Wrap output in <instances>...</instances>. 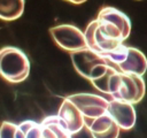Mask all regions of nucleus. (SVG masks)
Segmentation results:
<instances>
[{
    "mask_svg": "<svg viewBox=\"0 0 147 138\" xmlns=\"http://www.w3.org/2000/svg\"><path fill=\"white\" fill-rule=\"evenodd\" d=\"M30 75V60L26 54L14 46L0 48V76L9 83H21Z\"/></svg>",
    "mask_w": 147,
    "mask_h": 138,
    "instance_id": "2",
    "label": "nucleus"
},
{
    "mask_svg": "<svg viewBox=\"0 0 147 138\" xmlns=\"http://www.w3.org/2000/svg\"><path fill=\"white\" fill-rule=\"evenodd\" d=\"M41 138H71L63 122L57 115H49L40 122Z\"/></svg>",
    "mask_w": 147,
    "mask_h": 138,
    "instance_id": "10",
    "label": "nucleus"
},
{
    "mask_svg": "<svg viewBox=\"0 0 147 138\" xmlns=\"http://www.w3.org/2000/svg\"><path fill=\"white\" fill-rule=\"evenodd\" d=\"M71 61L76 71L90 82L102 75L106 69L110 66L108 60L95 53L90 48H84L74 53H70Z\"/></svg>",
    "mask_w": 147,
    "mask_h": 138,
    "instance_id": "4",
    "label": "nucleus"
},
{
    "mask_svg": "<svg viewBox=\"0 0 147 138\" xmlns=\"http://www.w3.org/2000/svg\"><path fill=\"white\" fill-rule=\"evenodd\" d=\"M16 130L17 124L9 121H3L0 124V138H16Z\"/></svg>",
    "mask_w": 147,
    "mask_h": 138,
    "instance_id": "14",
    "label": "nucleus"
},
{
    "mask_svg": "<svg viewBox=\"0 0 147 138\" xmlns=\"http://www.w3.org/2000/svg\"><path fill=\"white\" fill-rule=\"evenodd\" d=\"M82 113L85 120H94L107 113L109 100L93 93H75L67 97Z\"/></svg>",
    "mask_w": 147,
    "mask_h": 138,
    "instance_id": "6",
    "label": "nucleus"
},
{
    "mask_svg": "<svg viewBox=\"0 0 147 138\" xmlns=\"http://www.w3.org/2000/svg\"><path fill=\"white\" fill-rule=\"evenodd\" d=\"M107 113L111 116L121 130H131L136 124V109L133 105L129 102L111 99L109 100Z\"/></svg>",
    "mask_w": 147,
    "mask_h": 138,
    "instance_id": "7",
    "label": "nucleus"
},
{
    "mask_svg": "<svg viewBox=\"0 0 147 138\" xmlns=\"http://www.w3.org/2000/svg\"><path fill=\"white\" fill-rule=\"evenodd\" d=\"M116 70H117V69H116L114 66L110 64V66L106 69V71H105L102 75H100L98 78L91 80L92 85H93L98 91H100V92L107 94V93H108V84H109V79H110V77L113 76V74H114Z\"/></svg>",
    "mask_w": 147,
    "mask_h": 138,
    "instance_id": "13",
    "label": "nucleus"
},
{
    "mask_svg": "<svg viewBox=\"0 0 147 138\" xmlns=\"http://www.w3.org/2000/svg\"><path fill=\"white\" fill-rule=\"evenodd\" d=\"M145 93L146 84L141 76L116 70L109 79L107 94L111 97V99L136 105L142 100Z\"/></svg>",
    "mask_w": 147,
    "mask_h": 138,
    "instance_id": "1",
    "label": "nucleus"
},
{
    "mask_svg": "<svg viewBox=\"0 0 147 138\" xmlns=\"http://www.w3.org/2000/svg\"><path fill=\"white\" fill-rule=\"evenodd\" d=\"M103 56L121 72L132 74L141 77L146 74L147 57L141 51L136 47L122 44Z\"/></svg>",
    "mask_w": 147,
    "mask_h": 138,
    "instance_id": "3",
    "label": "nucleus"
},
{
    "mask_svg": "<svg viewBox=\"0 0 147 138\" xmlns=\"http://www.w3.org/2000/svg\"><path fill=\"white\" fill-rule=\"evenodd\" d=\"M85 126L92 138H118L121 132L119 126L108 113L94 120H85Z\"/></svg>",
    "mask_w": 147,
    "mask_h": 138,
    "instance_id": "8",
    "label": "nucleus"
},
{
    "mask_svg": "<svg viewBox=\"0 0 147 138\" xmlns=\"http://www.w3.org/2000/svg\"><path fill=\"white\" fill-rule=\"evenodd\" d=\"M57 116L71 135L78 133L85 126V118L79 109L65 97L59 108Z\"/></svg>",
    "mask_w": 147,
    "mask_h": 138,
    "instance_id": "9",
    "label": "nucleus"
},
{
    "mask_svg": "<svg viewBox=\"0 0 147 138\" xmlns=\"http://www.w3.org/2000/svg\"><path fill=\"white\" fill-rule=\"evenodd\" d=\"M49 33L55 44L69 52L74 53L87 47L84 32L72 24H59L49 29Z\"/></svg>",
    "mask_w": 147,
    "mask_h": 138,
    "instance_id": "5",
    "label": "nucleus"
},
{
    "mask_svg": "<svg viewBox=\"0 0 147 138\" xmlns=\"http://www.w3.org/2000/svg\"><path fill=\"white\" fill-rule=\"evenodd\" d=\"M96 17H101V18H105V20L111 22L114 25L119 28L126 37L130 36V33H131V21L129 18V16L125 15L119 9H117L115 7H110V6L102 7L99 10Z\"/></svg>",
    "mask_w": 147,
    "mask_h": 138,
    "instance_id": "11",
    "label": "nucleus"
},
{
    "mask_svg": "<svg viewBox=\"0 0 147 138\" xmlns=\"http://www.w3.org/2000/svg\"><path fill=\"white\" fill-rule=\"evenodd\" d=\"M24 0H0V20L15 21L24 12Z\"/></svg>",
    "mask_w": 147,
    "mask_h": 138,
    "instance_id": "12",
    "label": "nucleus"
}]
</instances>
